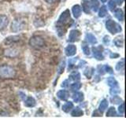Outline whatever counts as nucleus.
Instances as JSON below:
<instances>
[{"label": "nucleus", "instance_id": "obj_3", "mask_svg": "<svg viewBox=\"0 0 126 118\" xmlns=\"http://www.w3.org/2000/svg\"><path fill=\"white\" fill-rule=\"evenodd\" d=\"M106 29H107L112 35L119 33L122 30L121 26L119 25V24L111 19L108 20V21L106 22Z\"/></svg>", "mask_w": 126, "mask_h": 118}, {"label": "nucleus", "instance_id": "obj_21", "mask_svg": "<svg viewBox=\"0 0 126 118\" xmlns=\"http://www.w3.org/2000/svg\"><path fill=\"white\" fill-rule=\"evenodd\" d=\"M83 115H84V111H83L80 107H76L75 109H73L72 113H71V116L73 117H82Z\"/></svg>", "mask_w": 126, "mask_h": 118}, {"label": "nucleus", "instance_id": "obj_42", "mask_svg": "<svg viewBox=\"0 0 126 118\" xmlns=\"http://www.w3.org/2000/svg\"><path fill=\"white\" fill-rule=\"evenodd\" d=\"M69 80H65L62 82V87H63V88H68L69 87Z\"/></svg>", "mask_w": 126, "mask_h": 118}, {"label": "nucleus", "instance_id": "obj_12", "mask_svg": "<svg viewBox=\"0 0 126 118\" xmlns=\"http://www.w3.org/2000/svg\"><path fill=\"white\" fill-rule=\"evenodd\" d=\"M72 12H73V17L77 19L80 17L81 13H82V9H81V6L80 5H74L72 8Z\"/></svg>", "mask_w": 126, "mask_h": 118}, {"label": "nucleus", "instance_id": "obj_36", "mask_svg": "<svg viewBox=\"0 0 126 118\" xmlns=\"http://www.w3.org/2000/svg\"><path fill=\"white\" fill-rule=\"evenodd\" d=\"M77 58H75L70 59V60H69V68H68L69 70H71L74 67V65L76 64V61L77 60Z\"/></svg>", "mask_w": 126, "mask_h": 118}, {"label": "nucleus", "instance_id": "obj_38", "mask_svg": "<svg viewBox=\"0 0 126 118\" xmlns=\"http://www.w3.org/2000/svg\"><path fill=\"white\" fill-rule=\"evenodd\" d=\"M118 112H119L120 115H124L125 113V104L122 102L119 105V107H118Z\"/></svg>", "mask_w": 126, "mask_h": 118}, {"label": "nucleus", "instance_id": "obj_35", "mask_svg": "<svg viewBox=\"0 0 126 118\" xmlns=\"http://www.w3.org/2000/svg\"><path fill=\"white\" fill-rule=\"evenodd\" d=\"M82 50L85 55H90V54H91L90 48H89L88 45H87V44H84L82 46Z\"/></svg>", "mask_w": 126, "mask_h": 118}, {"label": "nucleus", "instance_id": "obj_6", "mask_svg": "<svg viewBox=\"0 0 126 118\" xmlns=\"http://www.w3.org/2000/svg\"><path fill=\"white\" fill-rule=\"evenodd\" d=\"M92 54L94 58H96L98 61H102L104 60V56H103V47L102 46H93L92 48Z\"/></svg>", "mask_w": 126, "mask_h": 118}, {"label": "nucleus", "instance_id": "obj_27", "mask_svg": "<svg viewBox=\"0 0 126 118\" xmlns=\"http://www.w3.org/2000/svg\"><path fill=\"white\" fill-rule=\"evenodd\" d=\"M106 117H117V111L114 107H110L108 110L107 112H106Z\"/></svg>", "mask_w": 126, "mask_h": 118}, {"label": "nucleus", "instance_id": "obj_24", "mask_svg": "<svg viewBox=\"0 0 126 118\" xmlns=\"http://www.w3.org/2000/svg\"><path fill=\"white\" fill-rule=\"evenodd\" d=\"M108 105H109V102L106 99H102L99 104V107H98V110L102 113L105 110L107 109L108 107Z\"/></svg>", "mask_w": 126, "mask_h": 118}, {"label": "nucleus", "instance_id": "obj_39", "mask_svg": "<svg viewBox=\"0 0 126 118\" xmlns=\"http://www.w3.org/2000/svg\"><path fill=\"white\" fill-rule=\"evenodd\" d=\"M102 42H103L105 45H109L110 43V37L109 35H105L103 39H102Z\"/></svg>", "mask_w": 126, "mask_h": 118}, {"label": "nucleus", "instance_id": "obj_19", "mask_svg": "<svg viewBox=\"0 0 126 118\" xmlns=\"http://www.w3.org/2000/svg\"><path fill=\"white\" fill-rule=\"evenodd\" d=\"M73 109V103L72 102H66L65 103L62 105V110L65 113H68Z\"/></svg>", "mask_w": 126, "mask_h": 118}, {"label": "nucleus", "instance_id": "obj_23", "mask_svg": "<svg viewBox=\"0 0 126 118\" xmlns=\"http://www.w3.org/2000/svg\"><path fill=\"white\" fill-rule=\"evenodd\" d=\"M94 72V69L93 67H88V68H86L85 70L84 71V75L88 79H91L93 76Z\"/></svg>", "mask_w": 126, "mask_h": 118}, {"label": "nucleus", "instance_id": "obj_13", "mask_svg": "<svg viewBox=\"0 0 126 118\" xmlns=\"http://www.w3.org/2000/svg\"><path fill=\"white\" fill-rule=\"evenodd\" d=\"M20 40V36L19 35H11V36H8L4 40V43L5 44H12L14 43H17Z\"/></svg>", "mask_w": 126, "mask_h": 118}, {"label": "nucleus", "instance_id": "obj_2", "mask_svg": "<svg viewBox=\"0 0 126 118\" xmlns=\"http://www.w3.org/2000/svg\"><path fill=\"white\" fill-rule=\"evenodd\" d=\"M17 75V71L9 65H0V79L2 80H10L14 79Z\"/></svg>", "mask_w": 126, "mask_h": 118}, {"label": "nucleus", "instance_id": "obj_15", "mask_svg": "<svg viewBox=\"0 0 126 118\" xmlns=\"http://www.w3.org/2000/svg\"><path fill=\"white\" fill-rule=\"evenodd\" d=\"M25 105L26 107H34V106L36 105V101L33 98V97H27L26 99L25 100Z\"/></svg>", "mask_w": 126, "mask_h": 118}, {"label": "nucleus", "instance_id": "obj_18", "mask_svg": "<svg viewBox=\"0 0 126 118\" xmlns=\"http://www.w3.org/2000/svg\"><path fill=\"white\" fill-rule=\"evenodd\" d=\"M113 43L117 47H123L124 46V36L123 35H118L113 39Z\"/></svg>", "mask_w": 126, "mask_h": 118}, {"label": "nucleus", "instance_id": "obj_40", "mask_svg": "<svg viewBox=\"0 0 126 118\" xmlns=\"http://www.w3.org/2000/svg\"><path fill=\"white\" fill-rule=\"evenodd\" d=\"M102 113L99 111V110H94L92 113V117H102Z\"/></svg>", "mask_w": 126, "mask_h": 118}, {"label": "nucleus", "instance_id": "obj_22", "mask_svg": "<svg viewBox=\"0 0 126 118\" xmlns=\"http://www.w3.org/2000/svg\"><path fill=\"white\" fill-rule=\"evenodd\" d=\"M80 80V74L78 72H73V73H71L69 76V80L70 81H79Z\"/></svg>", "mask_w": 126, "mask_h": 118}, {"label": "nucleus", "instance_id": "obj_1", "mask_svg": "<svg viewBox=\"0 0 126 118\" xmlns=\"http://www.w3.org/2000/svg\"><path fill=\"white\" fill-rule=\"evenodd\" d=\"M71 22H72V19H71L70 12L69 10H65L61 14L56 24V29L59 36H62L65 35L67 26H69Z\"/></svg>", "mask_w": 126, "mask_h": 118}, {"label": "nucleus", "instance_id": "obj_45", "mask_svg": "<svg viewBox=\"0 0 126 118\" xmlns=\"http://www.w3.org/2000/svg\"><path fill=\"white\" fill-rule=\"evenodd\" d=\"M100 1L102 2H107V0H100Z\"/></svg>", "mask_w": 126, "mask_h": 118}, {"label": "nucleus", "instance_id": "obj_30", "mask_svg": "<svg viewBox=\"0 0 126 118\" xmlns=\"http://www.w3.org/2000/svg\"><path fill=\"white\" fill-rule=\"evenodd\" d=\"M124 68H125V59L122 58L121 60L117 62V64L116 65V70L117 71H124Z\"/></svg>", "mask_w": 126, "mask_h": 118}, {"label": "nucleus", "instance_id": "obj_28", "mask_svg": "<svg viewBox=\"0 0 126 118\" xmlns=\"http://www.w3.org/2000/svg\"><path fill=\"white\" fill-rule=\"evenodd\" d=\"M108 14L107 8L106 6H102L99 9V12H98V17H104Z\"/></svg>", "mask_w": 126, "mask_h": 118}, {"label": "nucleus", "instance_id": "obj_44", "mask_svg": "<svg viewBox=\"0 0 126 118\" xmlns=\"http://www.w3.org/2000/svg\"><path fill=\"white\" fill-rule=\"evenodd\" d=\"M45 2H47V3H49V4H53L54 2H56L57 0H45Z\"/></svg>", "mask_w": 126, "mask_h": 118}, {"label": "nucleus", "instance_id": "obj_37", "mask_svg": "<svg viewBox=\"0 0 126 118\" xmlns=\"http://www.w3.org/2000/svg\"><path fill=\"white\" fill-rule=\"evenodd\" d=\"M102 67H103V69L105 71V73H107L109 74H113V69L110 65H103Z\"/></svg>", "mask_w": 126, "mask_h": 118}, {"label": "nucleus", "instance_id": "obj_32", "mask_svg": "<svg viewBox=\"0 0 126 118\" xmlns=\"http://www.w3.org/2000/svg\"><path fill=\"white\" fill-rule=\"evenodd\" d=\"M113 97H112L111 99H110V101H111L112 103L117 104V105H120L121 103L123 102V100H122L119 96H117V95H113Z\"/></svg>", "mask_w": 126, "mask_h": 118}, {"label": "nucleus", "instance_id": "obj_26", "mask_svg": "<svg viewBox=\"0 0 126 118\" xmlns=\"http://www.w3.org/2000/svg\"><path fill=\"white\" fill-rule=\"evenodd\" d=\"M107 84L110 88H113V87H118V82L117 80L113 76H110L107 79Z\"/></svg>", "mask_w": 126, "mask_h": 118}, {"label": "nucleus", "instance_id": "obj_29", "mask_svg": "<svg viewBox=\"0 0 126 118\" xmlns=\"http://www.w3.org/2000/svg\"><path fill=\"white\" fill-rule=\"evenodd\" d=\"M81 83L80 82H78V81H76V82H74L73 84H72L70 85V88L72 90H73V91H77L78 90H80V88H81Z\"/></svg>", "mask_w": 126, "mask_h": 118}, {"label": "nucleus", "instance_id": "obj_16", "mask_svg": "<svg viewBox=\"0 0 126 118\" xmlns=\"http://www.w3.org/2000/svg\"><path fill=\"white\" fill-rule=\"evenodd\" d=\"M114 16L115 17L120 21H124L125 20V15H124V11L120 8H118L117 10H114Z\"/></svg>", "mask_w": 126, "mask_h": 118}, {"label": "nucleus", "instance_id": "obj_34", "mask_svg": "<svg viewBox=\"0 0 126 118\" xmlns=\"http://www.w3.org/2000/svg\"><path fill=\"white\" fill-rule=\"evenodd\" d=\"M116 6H117V4H116L114 0H110V1L108 2V7L111 11H113L114 10H115Z\"/></svg>", "mask_w": 126, "mask_h": 118}, {"label": "nucleus", "instance_id": "obj_25", "mask_svg": "<svg viewBox=\"0 0 126 118\" xmlns=\"http://www.w3.org/2000/svg\"><path fill=\"white\" fill-rule=\"evenodd\" d=\"M91 10H92L94 12H97L98 8H99V2L98 0H92L90 2Z\"/></svg>", "mask_w": 126, "mask_h": 118}, {"label": "nucleus", "instance_id": "obj_43", "mask_svg": "<svg viewBox=\"0 0 126 118\" xmlns=\"http://www.w3.org/2000/svg\"><path fill=\"white\" fill-rule=\"evenodd\" d=\"M114 1H115L116 4H118V5H120V6H121V4L124 2L125 0H114Z\"/></svg>", "mask_w": 126, "mask_h": 118}, {"label": "nucleus", "instance_id": "obj_17", "mask_svg": "<svg viewBox=\"0 0 126 118\" xmlns=\"http://www.w3.org/2000/svg\"><path fill=\"white\" fill-rule=\"evenodd\" d=\"M85 40L87 42H88L91 44H96L98 43V40L96 37L92 33H88L85 35Z\"/></svg>", "mask_w": 126, "mask_h": 118}, {"label": "nucleus", "instance_id": "obj_33", "mask_svg": "<svg viewBox=\"0 0 126 118\" xmlns=\"http://www.w3.org/2000/svg\"><path fill=\"white\" fill-rule=\"evenodd\" d=\"M110 93L111 95H117V94L121 93V89L118 88V87H113V88H110Z\"/></svg>", "mask_w": 126, "mask_h": 118}, {"label": "nucleus", "instance_id": "obj_10", "mask_svg": "<svg viewBox=\"0 0 126 118\" xmlns=\"http://www.w3.org/2000/svg\"><path fill=\"white\" fill-rule=\"evenodd\" d=\"M57 97L60 100L66 101L69 98V93L66 90H60L57 92Z\"/></svg>", "mask_w": 126, "mask_h": 118}, {"label": "nucleus", "instance_id": "obj_31", "mask_svg": "<svg viewBox=\"0 0 126 118\" xmlns=\"http://www.w3.org/2000/svg\"><path fill=\"white\" fill-rule=\"evenodd\" d=\"M65 68V61H62L60 62V64L58 66V75H61L62 73H63Z\"/></svg>", "mask_w": 126, "mask_h": 118}, {"label": "nucleus", "instance_id": "obj_5", "mask_svg": "<svg viewBox=\"0 0 126 118\" xmlns=\"http://www.w3.org/2000/svg\"><path fill=\"white\" fill-rule=\"evenodd\" d=\"M25 26L26 23L25 20L21 18L15 19L11 25V31L13 32H17V31H20L23 30L24 29H25Z\"/></svg>", "mask_w": 126, "mask_h": 118}, {"label": "nucleus", "instance_id": "obj_41", "mask_svg": "<svg viewBox=\"0 0 126 118\" xmlns=\"http://www.w3.org/2000/svg\"><path fill=\"white\" fill-rule=\"evenodd\" d=\"M119 56H120V55L118 54H116V53L110 52V58H117Z\"/></svg>", "mask_w": 126, "mask_h": 118}, {"label": "nucleus", "instance_id": "obj_8", "mask_svg": "<svg viewBox=\"0 0 126 118\" xmlns=\"http://www.w3.org/2000/svg\"><path fill=\"white\" fill-rule=\"evenodd\" d=\"M65 53L66 56H68V57L74 56L77 53V46L73 44L68 45L65 49Z\"/></svg>", "mask_w": 126, "mask_h": 118}, {"label": "nucleus", "instance_id": "obj_7", "mask_svg": "<svg viewBox=\"0 0 126 118\" xmlns=\"http://www.w3.org/2000/svg\"><path fill=\"white\" fill-rule=\"evenodd\" d=\"M81 32L77 29H73L70 31L69 35V41L71 43H75L79 41V39L80 38Z\"/></svg>", "mask_w": 126, "mask_h": 118}, {"label": "nucleus", "instance_id": "obj_4", "mask_svg": "<svg viewBox=\"0 0 126 118\" xmlns=\"http://www.w3.org/2000/svg\"><path fill=\"white\" fill-rule=\"evenodd\" d=\"M29 44L34 49H40L44 46L45 42L43 37L39 36V35H34L30 38Z\"/></svg>", "mask_w": 126, "mask_h": 118}, {"label": "nucleus", "instance_id": "obj_14", "mask_svg": "<svg viewBox=\"0 0 126 118\" xmlns=\"http://www.w3.org/2000/svg\"><path fill=\"white\" fill-rule=\"evenodd\" d=\"M72 98H73L74 102H80L82 101H84V93H83V92L76 91L73 94Z\"/></svg>", "mask_w": 126, "mask_h": 118}, {"label": "nucleus", "instance_id": "obj_9", "mask_svg": "<svg viewBox=\"0 0 126 118\" xmlns=\"http://www.w3.org/2000/svg\"><path fill=\"white\" fill-rule=\"evenodd\" d=\"M4 54H5V56L7 58H16L19 54V51L18 50L15 48H8L4 51Z\"/></svg>", "mask_w": 126, "mask_h": 118}, {"label": "nucleus", "instance_id": "obj_11", "mask_svg": "<svg viewBox=\"0 0 126 118\" xmlns=\"http://www.w3.org/2000/svg\"><path fill=\"white\" fill-rule=\"evenodd\" d=\"M9 19L6 15H0V31H2L7 27Z\"/></svg>", "mask_w": 126, "mask_h": 118}, {"label": "nucleus", "instance_id": "obj_20", "mask_svg": "<svg viewBox=\"0 0 126 118\" xmlns=\"http://www.w3.org/2000/svg\"><path fill=\"white\" fill-rule=\"evenodd\" d=\"M81 9L84 10L85 14H90L91 13V6H90V2L87 0H84L82 1V8Z\"/></svg>", "mask_w": 126, "mask_h": 118}]
</instances>
